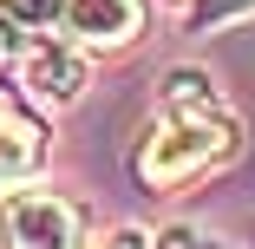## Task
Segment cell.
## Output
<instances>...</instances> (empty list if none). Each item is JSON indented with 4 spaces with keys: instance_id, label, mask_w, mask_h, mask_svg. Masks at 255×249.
Returning <instances> with one entry per match:
<instances>
[{
    "instance_id": "6da1fadb",
    "label": "cell",
    "mask_w": 255,
    "mask_h": 249,
    "mask_svg": "<svg viewBox=\"0 0 255 249\" xmlns=\"http://www.w3.org/2000/svg\"><path fill=\"white\" fill-rule=\"evenodd\" d=\"M229 144H236V118L216 98V85L203 72H164L157 112L137 144V177L150 190H177L183 177H203L210 164H223Z\"/></svg>"
},
{
    "instance_id": "7a4b0ae2",
    "label": "cell",
    "mask_w": 255,
    "mask_h": 249,
    "mask_svg": "<svg viewBox=\"0 0 255 249\" xmlns=\"http://www.w3.org/2000/svg\"><path fill=\"white\" fill-rule=\"evenodd\" d=\"M0 243L7 249H79V210L53 190H20L0 204Z\"/></svg>"
},
{
    "instance_id": "3957f363",
    "label": "cell",
    "mask_w": 255,
    "mask_h": 249,
    "mask_svg": "<svg viewBox=\"0 0 255 249\" xmlns=\"http://www.w3.org/2000/svg\"><path fill=\"white\" fill-rule=\"evenodd\" d=\"M144 20V0H59V26L79 46H125Z\"/></svg>"
},
{
    "instance_id": "277c9868",
    "label": "cell",
    "mask_w": 255,
    "mask_h": 249,
    "mask_svg": "<svg viewBox=\"0 0 255 249\" xmlns=\"http://www.w3.org/2000/svg\"><path fill=\"white\" fill-rule=\"evenodd\" d=\"M26 92L33 98H46V105H72L79 98V85H85V59L72 53V46H59V39H26Z\"/></svg>"
},
{
    "instance_id": "5b68a950",
    "label": "cell",
    "mask_w": 255,
    "mask_h": 249,
    "mask_svg": "<svg viewBox=\"0 0 255 249\" xmlns=\"http://www.w3.org/2000/svg\"><path fill=\"white\" fill-rule=\"evenodd\" d=\"M39 158H46V131H39V118H26L13 98L0 92V184L33 177Z\"/></svg>"
},
{
    "instance_id": "8992f818",
    "label": "cell",
    "mask_w": 255,
    "mask_h": 249,
    "mask_svg": "<svg viewBox=\"0 0 255 249\" xmlns=\"http://www.w3.org/2000/svg\"><path fill=\"white\" fill-rule=\"evenodd\" d=\"M255 0H190V33H216L229 20H249Z\"/></svg>"
},
{
    "instance_id": "52a82bcc",
    "label": "cell",
    "mask_w": 255,
    "mask_h": 249,
    "mask_svg": "<svg viewBox=\"0 0 255 249\" xmlns=\"http://www.w3.org/2000/svg\"><path fill=\"white\" fill-rule=\"evenodd\" d=\"M26 53V20L13 13V0H0V59H20Z\"/></svg>"
},
{
    "instance_id": "ba28073f",
    "label": "cell",
    "mask_w": 255,
    "mask_h": 249,
    "mask_svg": "<svg viewBox=\"0 0 255 249\" xmlns=\"http://www.w3.org/2000/svg\"><path fill=\"white\" fill-rule=\"evenodd\" d=\"M150 249H216V236H203L196 223H170L164 236H150Z\"/></svg>"
},
{
    "instance_id": "9c48e42d",
    "label": "cell",
    "mask_w": 255,
    "mask_h": 249,
    "mask_svg": "<svg viewBox=\"0 0 255 249\" xmlns=\"http://www.w3.org/2000/svg\"><path fill=\"white\" fill-rule=\"evenodd\" d=\"M13 13L26 26H46V20H59V0H13Z\"/></svg>"
},
{
    "instance_id": "30bf717a",
    "label": "cell",
    "mask_w": 255,
    "mask_h": 249,
    "mask_svg": "<svg viewBox=\"0 0 255 249\" xmlns=\"http://www.w3.org/2000/svg\"><path fill=\"white\" fill-rule=\"evenodd\" d=\"M105 249H150V236H144V230H112Z\"/></svg>"
}]
</instances>
